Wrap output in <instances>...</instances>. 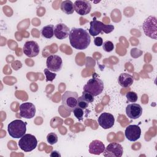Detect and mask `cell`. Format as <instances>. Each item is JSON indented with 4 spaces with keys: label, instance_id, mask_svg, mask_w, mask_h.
<instances>
[{
    "label": "cell",
    "instance_id": "1",
    "mask_svg": "<svg viewBox=\"0 0 157 157\" xmlns=\"http://www.w3.org/2000/svg\"><path fill=\"white\" fill-rule=\"evenodd\" d=\"M71 45L77 50L86 49L90 44L91 36L86 30L80 28H72L69 35Z\"/></svg>",
    "mask_w": 157,
    "mask_h": 157
},
{
    "label": "cell",
    "instance_id": "2",
    "mask_svg": "<svg viewBox=\"0 0 157 157\" xmlns=\"http://www.w3.org/2000/svg\"><path fill=\"white\" fill-rule=\"evenodd\" d=\"M26 124V122L18 119L11 121L7 126L9 134L13 138H21L25 134Z\"/></svg>",
    "mask_w": 157,
    "mask_h": 157
},
{
    "label": "cell",
    "instance_id": "3",
    "mask_svg": "<svg viewBox=\"0 0 157 157\" xmlns=\"http://www.w3.org/2000/svg\"><path fill=\"white\" fill-rule=\"evenodd\" d=\"M114 28L115 27L113 25H105L102 22L98 20L96 17H94L90 22V27L88 31L91 36H96L102 32L109 34L112 32Z\"/></svg>",
    "mask_w": 157,
    "mask_h": 157
},
{
    "label": "cell",
    "instance_id": "4",
    "mask_svg": "<svg viewBox=\"0 0 157 157\" xmlns=\"http://www.w3.org/2000/svg\"><path fill=\"white\" fill-rule=\"evenodd\" d=\"M104 88L103 81L98 77H93L92 78L88 80L87 83L84 85L83 90V91L90 93L94 96H96L102 92Z\"/></svg>",
    "mask_w": 157,
    "mask_h": 157
},
{
    "label": "cell",
    "instance_id": "5",
    "mask_svg": "<svg viewBox=\"0 0 157 157\" xmlns=\"http://www.w3.org/2000/svg\"><path fill=\"white\" fill-rule=\"evenodd\" d=\"M78 94L75 91H66L62 96V104L68 112H72L77 106Z\"/></svg>",
    "mask_w": 157,
    "mask_h": 157
},
{
    "label": "cell",
    "instance_id": "6",
    "mask_svg": "<svg viewBox=\"0 0 157 157\" xmlns=\"http://www.w3.org/2000/svg\"><path fill=\"white\" fill-rule=\"evenodd\" d=\"M37 140L36 137L31 134H25L18 141L19 147L25 152H29L36 148Z\"/></svg>",
    "mask_w": 157,
    "mask_h": 157
},
{
    "label": "cell",
    "instance_id": "7",
    "mask_svg": "<svg viewBox=\"0 0 157 157\" xmlns=\"http://www.w3.org/2000/svg\"><path fill=\"white\" fill-rule=\"evenodd\" d=\"M145 34L153 39H156V18L150 15L146 18L142 25Z\"/></svg>",
    "mask_w": 157,
    "mask_h": 157
},
{
    "label": "cell",
    "instance_id": "8",
    "mask_svg": "<svg viewBox=\"0 0 157 157\" xmlns=\"http://www.w3.org/2000/svg\"><path fill=\"white\" fill-rule=\"evenodd\" d=\"M123 153V148L121 144L116 142L109 144L103 152L105 157H121Z\"/></svg>",
    "mask_w": 157,
    "mask_h": 157
},
{
    "label": "cell",
    "instance_id": "9",
    "mask_svg": "<svg viewBox=\"0 0 157 157\" xmlns=\"http://www.w3.org/2000/svg\"><path fill=\"white\" fill-rule=\"evenodd\" d=\"M46 66L50 71L56 72L61 69L63 66V60L59 56L52 55L47 57Z\"/></svg>",
    "mask_w": 157,
    "mask_h": 157
},
{
    "label": "cell",
    "instance_id": "10",
    "mask_svg": "<svg viewBox=\"0 0 157 157\" xmlns=\"http://www.w3.org/2000/svg\"><path fill=\"white\" fill-rule=\"evenodd\" d=\"M23 52L26 56L29 58L35 57L38 55L40 52L38 44L34 40L26 41L23 47Z\"/></svg>",
    "mask_w": 157,
    "mask_h": 157
},
{
    "label": "cell",
    "instance_id": "11",
    "mask_svg": "<svg viewBox=\"0 0 157 157\" xmlns=\"http://www.w3.org/2000/svg\"><path fill=\"white\" fill-rule=\"evenodd\" d=\"M36 107L31 102L22 103L20 105V115L21 117L30 119L36 114Z\"/></svg>",
    "mask_w": 157,
    "mask_h": 157
},
{
    "label": "cell",
    "instance_id": "12",
    "mask_svg": "<svg viewBox=\"0 0 157 157\" xmlns=\"http://www.w3.org/2000/svg\"><path fill=\"white\" fill-rule=\"evenodd\" d=\"M124 135L129 141H136L140 138L141 135L140 128L136 124L129 125L125 129Z\"/></svg>",
    "mask_w": 157,
    "mask_h": 157
},
{
    "label": "cell",
    "instance_id": "13",
    "mask_svg": "<svg viewBox=\"0 0 157 157\" xmlns=\"http://www.w3.org/2000/svg\"><path fill=\"white\" fill-rule=\"evenodd\" d=\"M98 124L103 129H107L111 128L115 123V118L112 114L107 112H104L100 115L98 119Z\"/></svg>",
    "mask_w": 157,
    "mask_h": 157
},
{
    "label": "cell",
    "instance_id": "14",
    "mask_svg": "<svg viewBox=\"0 0 157 157\" xmlns=\"http://www.w3.org/2000/svg\"><path fill=\"white\" fill-rule=\"evenodd\" d=\"M74 10L80 15L89 13L91 9V4L88 1H75L74 4Z\"/></svg>",
    "mask_w": 157,
    "mask_h": 157
},
{
    "label": "cell",
    "instance_id": "15",
    "mask_svg": "<svg viewBox=\"0 0 157 157\" xmlns=\"http://www.w3.org/2000/svg\"><path fill=\"white\" fill-rule=\"evenodd\" d=\"M126 115L131 119L136 120L139 118L142 114V108L140 105L132 103L128 104L126 108Z\"/></svg>",
    "mask_w": 157,
    "mask_h": 157
},
{
    "label": "cell",
    "instance_id": "16",
    "mask_svg": "<svg viewBox=\"0 0 157 157\" xmlns=\"http://www.w3.org/2000/svg\"><path fill=\"white\" fill-rule=\"evenodd\" d=\"M69 28L64 23H58L54 26V36L59 40L67 37L69 35Z\"/></svg>",
    "mask_w": 157,
    "mask_h": 157
},
{
    "label": "cell",
    "instance_id": "17",
    "mask_svg": "<svg viewBox=\"0 0 157 157\" xmlns=\"http://www.w3.org/2000/svg\"><path fill=\"white\" fill-rule=\"evenodd\" d=\"M105 150V145L102 142L99 140H93L89 145V152L91 154L101 155Z\"/></svg>",
    "mask_w": 157,
    "mask_h": 157
},
{
    "label": "cell",
    "instance_id": "18",
    "mask_svg": "<svg viewBox=\"0 0 157 157\" xmlns=\"http://www.w3.org/2000/svg\"><path fill=\"white\" fill-rule=\"evenodd\" d=\"M118 83L120 86L123 88L129 87L134 82L133 77L127 73H122L121 74L118 78Z\"/></svg>",
    "mask_w": 157,
    "mask_h": 157
},
{
    "label": "cell",
    "instance_id": "19",
    "mask_svg": "<svg viewBox=\"0 0 157 157\" xmlns=\"http://www.w3.org/2000/svg\"><path fill=\"white\" fill-rule=\"evenodd\" d=\"M60 8H61V10L67 15L72 14L75 11L74 7V4L71 1H69V0H66V1H62Z\"/></svg>",
    "mask_w": 157,
    "mask_h": 157
},
{
    "label": "cell",
    "instance_id": "20",
    "mask_svg": "<svg viewBox=\"0 0 157 157\" xmlns=\"http://www.w3.org/2000/svg\"><path fill=\"white\" fill-rule=\"evenodd\" d=\"M40 33L42 37L46 39H51L54 36V26L53 25H48L44 26Z\"/></svg>",
    "mask_w": 157,
    "mask_h": 157
},
{
    "label": "cell",
    "instance_id": "21",
    "mask_svg": "<svg viewBox=\"0 0 157 157\" xmlns=\"http://www.w3.org/2000/svg\"><path fill=\"white\" fill-rule=\"evenodd\" d=\"M72 112L74 113V116L78 120V121H81L83 119V116H84L83 109H82L77 106L74 109V110Z\"/></svg>",
    "mask_w": 157,
    "mask_h": 157
},
{
    "label": "cell",
    "instance_id": "22",
    "mask_svg": "<svg viewBox=\"0 0 157 157\" xmlns=\"http://www.w3.org/2000/svg\"><path fill=\"white\" fill-rule=\"evenodd\" d=\"M47 140L50 145L55 144L58 142V136L55 132H50L47 136Z\"/></svg>",
    "mask_w": 157,
    "mask_h": 157
},
{
    "label": "cell",
    "instance_id": "23",
    "mask_svg": "<svg viewBox=\"0 0 157 157\" xmlns=\"http://www.w3.org/2000/svg\"><path fill=\"white\" fill-rule=\"evenodd\" d=\"M102 48L107 52H110L113 50L114 45L112 41L106 40L102 44Z\"/></svg>",
    "mask_w": 157,
    "mask_h": 157
},
{
    "label": "cell",
    "instance_id": "24",
    "mask_svg": "<svg viewBox=\"0 0 157 157\" xmlns=\"http://www.w3.org/2000/svg\"><path fill=\"white\" fill-rule=\"evenodd\" d=\"M44 72L46 77V82H52L56 76V74L52 72L48 68L44 69Z\"/></svg>",
    "mask_w": 157,
    "mask_h": 157
},
{
    "label": "cell",
    "instance_id": "25",
    "mask_svg": "<svg viewBox=\"0 0 157 157\" xmlns=\"http://www.w3.org/2000/svg\"><path fill=\"white\" fill-rule=\"evenodd\" d=\"M126 97L127 100L130 102H132L134 103L137 101V94L134 92V91H129L126 93Z\"/></svg>",
    "mask_w": 157,
    "mask_h": 157
},
{
    "label": "cell",
    "instance_id": "26",
    "mask_svg": "<svg viewBox=\"0 0 157 157\" xmlns=\"http://www.w3.org/2000/svg\"><path fill=\"white\" fill-rule=\"evenodd\" d=\"M89 102H87L81 96L78 98L77 99V107L82 109H85L88 107Z\"/></svg>",
    "mask_w": 157,
    "mask_h": 157
},
{
    "label": "cell",
    "instance_id": "27",
    "mask_svg": "<svg viewBox=\"0 0 157 157\" xmlns=\"http://www.w3.org/2000/svg\"><path fill=\"white\" fill-rule=\"evenodd\" d=\"M82 96L89 103H91L94 101V96L88 91H83Z\"/></svg>",
    "mask_w": 157,
    "mask_h": 157
},
{
    "label": "cell",
    "instance_id": "28",
    "mask_svg": "<svg viewBox=\"0 0 157 157\" xmlns=\"http://www.w3.org/2000/svg\"><path fill=\"white\" fill-rule=\"evenodd\" d=\"M94 44L97 47H101L102 45L103 40L101 37H96L94 39Z\"/></svg>",
    "mask_w": 157,
    "mask_h": 157
},
{
    "label": "cell",
    "instance_id": "29",
    "mask_svg": "<svg viewBox=\"0 0 157 157\" xmlns=\"http://www.w3.org/2000/svg\"><path fill=\"white\" fill-rule=\"evenodd\" d=\"M50 156L51 157H60L61 156V154L58 151L54 150V151H52V153H50Z\"/></svg>",
    "mask_w": 157,
    "mask_h": 157
}]
</instances>
